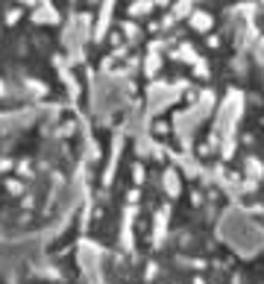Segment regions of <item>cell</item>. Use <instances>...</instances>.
Here are the masks:
<instances>
[{
	"mask_svg": "<svg viewBox=\"0 0 264 284\" xmlns=\"http://www.w3.org/2000/svg\"><path fill=\"white\" fill-rule=\"evenodd\" d=\"M235 9L244 29L241 59L235 68H244L264 79V0H235Z\"/></svg>",
	"mask_w": 264,
	"mask_h": 284,
	"instance_id": "6da1fadb",
	"label": "cell"
}]
</instances>
